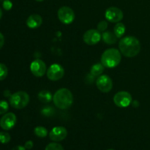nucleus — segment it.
<instances>
[{
    "instance_id": "f3484780",
    "label": "nucleus",
    "mask_w": 150,
    "mask_h": 150,
    "mask_svg": "<svg viewBox=\"0 0 150 150\" xmlns=\"http://www.w3.org/2000/svg\"><path fill=\"white\" fill-rule=\"evenodd\" d=\"M104 66L103 65V64H95L94 65L92 66L90 70V74L92 75L93 76H100L103 74L104 71Z\"/></svg>"
},
{
    "instance_id": "7ed1b4c3",
    "label": "nucleus",
    "mask_w": 150,
    "mask_h": 150,
    "mask_svg": "<svg viewBox=\"0 0 150 150\" xmlns=\"http://www.w3.org/2000/svg\"><path fill=\"white\" fill-rule=\"evenodd\" d=\"M122 60V54L116 48H108L103 53L100 61L103 65L108 68H113L120 64Z\"/></svg>"
},
{
    "instance_id": "39448f33",
    "label": "nucleus",
    "mask_w": 150,
    "mask_h": 150,
    "mask_svg": "<svg viewBox=\"0 0 150 150\" xmlns=\"http://www.w3.org/2000/svg\"><path fill=\"white\" fill-rule=\"evenodd\" d=\"M57 16L59 20L64 24H70L73 23L76 17L73 9L67 6H63L60 7L57 13Z\"/></svg>"
},
{
    "instance_id": "b1692460",
    "label": "nucleus",
    "mask_w": 150,
    "mask_h": 150,
    "mask_svg": "<svg viewBox=\"0 0 150 150\" xmlns=\"http://www.w3.org/2000/svg\"><path fill=\"white\" fill-rule=\"evenodd\" d=\"M108 27V22L106 21H102L98 24V30L100 32H103Z\"/></svg>"
},
{
    "instance_id": "4be33fe9",
    "label": "nucleus",
    "mask_w": 150,
    "mask_h": 150,
    "mask_svg": "<svg viewBox=\"0 0 150 150\" xmlns=\"http://www.w3.org/2000/svg\"><path fill=\"white\" fill-rule=\"evenodd\" d=\"M11 136L7 132H0V143L7 144L10 142Z\"/></svg>"
},
{
    "instance_id": "5701e85b",
    "label": "nucleus",
    "mask_w": 150,
    "mask_h": 150,
    "mask_svg": "<svg viewBox=\"0 0 150 150\" xmlns=\"http://www.w3.org/2000/svg\"><path fill=\"white\" fill-rule=\"evenodd\" d=\"M9 105L8 103L5 100H0V115L5 114L8 111Z\"/></svg>"
},
{
    "instance_id": "f257e3e1",
    "label": "nucleus",
    "mask_w": 150,
    "mask_h": 150,
    "mask_svg": "<svg viewBox=\"0 0 150 150\" xmlns=\"http://www.w3.org/2000/svg\"><path fill=\"white\" fill-rule=\"evenodd\" d=\"M119 48L124 57L132 58L137 56L140 52V41L133 36H127L120 40Z\"/></svg>"
},
{
    "instance_id": "20e7f679",
    "label": "nucleus",
    "mask_w": 150,
    "mask_h": 150,
    "mask_svg": "<svg viewBox=\"0 0 150 150\" xmlns=\"http://www.w3.org/2000/svg\"><path fill=\"white\" fill-rule=\"evenodd\" d=\"M29 103V95L23 91L15 92L10 98V104L13 108L22 109L25 108Z\"/></svg>"
},
{
    "instance_id": "f8f14e48",
    "label": "nucleus",
    "mask_w": 150,
    "mask_h": 150,
    "mask_svg": "<svg viewBox=\"0 0 150 150\" xmlns=\"http://www.w3.org/2000/svg\"><path fill=\"white\" fill-rule=\"evenodd\" d=\"M17 118L16 114L10 112L4 114L0 120V126L4 130H9L16 125Z\"/></svg>"
},
{
    "instance_id": "473e14b6",
    "label": "nucleus",
    "mask_w": 150,
    "mask_h": 150,
    "mask_svg": "<svg viewBox=\"0 0 150 150\" xmlns=\"http://www.w3.org/2000/svg\"><path fill=\"white\" fill-rule=\"evenodd\" d=\"M107 150H114V149H107Z\"/></svg>"
},
{
    "instance_id": "bb28decb",
    "label": "nucleus",
    "mask_w": 150,
    "mask_h": 150,
    "mask_svg": "<svg viewBox=\"0 0 150 150\" xmlns=\"http://www.w3.org/2000/svg\"><path fill=\"white\" fill-rule=\"evenodd\" d=\"M4 44V35L0 32V50L2 48Z\"/></svg>"
},
{
    "instance_id": "dca6fc26",
    "label": "nucleus",
    "mask_w": 150,
    "mask_h": 150,
    "mask_svg": "<svg viewBox=\"0 0 150 150\" xmlns=\"http://www.w3.org/2000/svg\"><path fill=\"white\" fill-rule=\"evenodd\" d=\"M38 100L40 101L41 103H48L51 101V100L53 99L52 95H51V92L47 90H42L38 93Z\"/></svg>"
},
{
    "instance_id": "6e6552de",
    "label": "nucleus",
    "mask_w": 150,
    "mask_h": 150,
    "mask_svg": "<svg viewBox=\"0 0 150 150\" xmlns=\"http://www.w3.org/2000/svg\"><path fill=\"white\" fill-rule=\"evenodd\" d=\"M105 18L111 23H119L123 18V12L121 9L117 7H110L106 10L105 13Z\"/></svg>"
},
{
    "instance_id": "aec40b11",
    "label": "nucleus",
    "mask_w": 150,
    "mask_h": 150,
    "mask_svg": "<svg viewBox=\"0 0 150 150\" xmlns=\"http://www.w3.org/2000/svg\"><path fill=\"white\" fill-rule=\"evenodd\" d=\"M8 74V69L3 63H0V81H3L7 78Z\"/></svg>"
},
{
    "instance_id": "a211bd4d",
    "label": "nucleus",
    "mask_w": 150,
    "mask_h": 150,
    "mask_svg": "<svg viewBox=\"0 0 150 150\" xmlns=\"http://www.w3.org/2000/svg\"><path fill=\"white\" fill-rule=\"evenodd\" d=\"M125 26L124 23H121V22L117 23V24L114 26V33L115 34L117 38H121L124 35V34L125 33Z\"/></svg>"
},
{
    "instance_id": "ddd939ff",
    "label": "nucleus",
    "mask_w": 150,
    "mask_h": 150,
    "mask_svg": "<svg viewBox=\"0 0 150 150\" xmlns=\"http://www.w3.org/2000/svg\"><path fill=\"white\" fill-rule=\"evenodd\" d=\"M67 136V131L65 127L59 126V127H55L51 130L49 133V137L51 141L54 142H62Z\"/></svg>"
},
{
    "instance_id": "412c9836",
    "label": "nucleus",
    "mask_w": 150,
    "mask_h": 150,
    "mask_svg": "<svg viewBox=\"0 0 150 150\" xmlns=\"http://www.w3.org/2000/svg\"><path fill=\"white\" fill-rule=\"evenodd\" d=\"M45 150H64V148L59 143L52 142V143H50L47 145Z\"/></svg>"
},
{
    "instance_id": "6ab92c4d",
    "label": "nucleus",
    "mask_w": 150,
    "mask_h": 150,
    "mask_svg": "<svg viewBox=\"0 0 150 150\" xmlns=\"http://www.w3.org/2000/svg\"><path fill=\"white\" fill-rule=\"evenodd\" d=\"M34 133L38 137L45 138L48 135V130L45 127H42V126H38L34 130Z\"/></svg>"
},
{
    "instance_id": "2eb2a0df",
    "label": "nucleus",
    "mask_w": 150,
    "mask_h": 150,
    "mask_svg": "<svg viewBox=\"0 0 150 150\" xmlns=\"http://www.w3.org/2000/svg\"><path fill=\"white\" fill-rule=\"evenodd\" d=\"M102 39L105 43L108 45H113L117 42V38L115 34L111 32H105L102 34Z\"/></svg>"
},
{
    "instance_id": "c85d7f7f",
    "label": "nucleus",
    "mask_w": 150,
    "mask_h": 150,
    "mask_svg": "<svg viewBox=\"0 0 150 150\" xmlns=\"http://www.w3.org/2000/svg\"><path fill=\"white\" fill-rule=\"evenodd\" d=\"M11 93L9 90H5L4 92V96L6 97V98H10L11 97Z\"/></svg>"
},
{
    "instance_id": "c756f323",
    "label": "nucleus",
    "mask_w": 150,
    "mask_h": 150,
    "mask_svg": "<svg viewBox=\"0 0 150 150\" xmlns=\"http://www.w3.org/2000/svg\"><path fill=\"white\" fill-rule=\"evenodd\" d=\"M132 105L133 107H138L139 105V103L138 102L137 100H134V101H132Z\"/></svg>"
},
{
    "instance_id": "0eeeda50",
    "label": "nucleus",
    "mask_w": 150,
    "mask_h": 150,
    "mask_svg": "<svg viewBox=\"0 0 150 150\" xmlns=\"http://www.w3.org/2000/svg\"><path fill=\"white\" fill-rule=\"evenodd\" d=\"M46 75L49 80L57 81L62 79L64 75V70L60 64H53L47 69Z\"/></svg>"
},
{
    "instance_id": "393cba45",
    "label": "nucleus",
    "mask_w": 150,
    "mask_h": 150,
    "mask_svg": "<svg viewBox=\"0 0 150 150\" xmlns=\"http://www.w3.org/2000/svg\"><path fill=\"white\" fill-rule=\"evenodd\" d=\"M2 6L4 10L8 11V10H11L12 7H13V3L10 0H4L2 3Z\"/></svg>"
},
{
    "instance_id": "f03ea898",
    "label": "nucleus",
    "mask_w": 150,
    "mask_h": 150,
    "mask_svg": "<svg viewBox=\"0 0 150 150\" xmlns=\"http://www.w3.org/2000/svg\"><path fill=\"white\" fill-rule=\"evenodd\" d=\"M53 101L57 108L65 110L73 105V95L68 89L62 88L55 92L53 96Z\"/></svg>"
},
{
    "instance_id": "1a4fd4ad",
    "label": "nucleus",
    "mask_w": 150,
    "mask_h": 150,
    "mask_svg": "<svg viewBox=\"0 0 150 150\" xmlns=\"http://www.w3.org/2000/svg\"><path fill=\"white\" fill-rule=\"evenodd\" d=\"M96 85L98 89L103 93H108L113 88L112 80L107 75L100 76L97 79Z\"/></svg>"
},
{
    "instance_id": "7c9ffc66",
    "label": "nucleus",
    "mask_w": 150,
    "mask_h": 150,
    "mask_svg": "<svg viewBox=\"0 0 150 150\" xmlns=\"http://www.w3.org/2000/svg\"><path fill=\"white\" fill-rule=\"evenodd\" d=\"M2 15H3V13H2V10H1V7H0V19H1V17H2Z\"/></svg>"
},
{
    "instance_id": "a878e982",
    "label": "nucleus",
    "mask_w": 150,
    "mask_h": 150,
    "mask_svg": "<svg viewBox=\"0 0 150 150\" xmlns=\"http://www.w3.org/2000/svg\"><path fill=\"white\" fill-rule=\"evenodd\" d=\"M33 146H34V144L32 141H27V142L25 143V145H24L25 148H26V149H32Z\"/></svg>"
},
{
    "instance_id": "cd10ccee",
    "label": "nucleus",
    "mask_w": 150,
    "mask_h": 150,
    "mask_svg": "<svg viewBox=\"0 0 150 150\" xmlns=\"http://www.w3.org/2000/svg\"><path fill=\"white\" fill-rule=\"evenodd\" d=\"M26 149L25 148V146H21V145H18V146H16L13 148V150H26Z\"/></svg>"
},
{
    "instance_id": "2f4dec72",
    "label": "nucleus",
    "mask_w": 150,
    "mask_h": 150,
    "mask_svg": "<svg viewBox=\"0 0 150 150\" xmlns=\"http://www.w3.org/2000/svg\"><path fill=\"white\" fill-rule=\"evenodd\" d=\"M35 1H44V0H35Z\"/></svg>"
},
{
    "instance_id": "423d86ee",
    "label": "nucleus",
    "mask_w": 150,
    "mask_h": 150,
    "mask_svg": "<svg viewBox=\"0 0 150 150\" xmlns=\"http://www.w3.org/2000/svg\"><path fill=\"white\" fill-rule=\"evenodd\" d=\"M132 96L128 92L121 91L115 94L114 97V103L117 106L120 108H125L131 104Z\"/></svg>"
},
{
    "instance_id": "4468645a",
    "label": "nucleus",
    "mask_w": 150,
    "mask_h": 150,
    "mask_svg": "<svg viewBox=\"0 0 150 150\" xmlns=\"http://www.w3.org/2000/svg\"><path fill=\"white\" fill-rule=\"evenodd\" d=\"M42 23V18L40 15L32 14L26 19V25L30 29H37L40 27Z\"/></svg>"
},
{
    "instance_id": "9b49d317",
    "label": "nucleus",
    "mask_w": 150,
    "mask_h": 150,
    "mask_svg": "<svg viewBox=\"0 0 150 150\" xmlns=\"http://www.w3.org/2000/svg\"><path fill=\"white\" fill-rule=\"evenodd\" d=\"M30 70L36 77H42L47 72L46 64L42 60L35 59L30 64Z\"/></svg>"
},
{
    "instance_id": "9d476101",
    "label": "nucleus",
    "mask_w": 150,
    "mask_h": 150,
    "mask_svg": "<svg viewBox=\"0 0 150 150\" xmlns=\"http://www.w3.org/2000/svg\"><path fill=\"white\" fill-rule=\"evenodd\" d=\"M102 38L100 31L98 29H89L86 31L83 36V40L88 45H94L100 42Z\"/></svg>"
}]
</instances>
